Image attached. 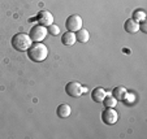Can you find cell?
Returning a JSON list of instances; mask_svg holds the SVG:
<instances>
[{
  "label": "cell",
  "instance_id": "cell-13",
  "mask_svg": "<svg viewBox=\"0 0 147 139\" xmlns=\"http://www.w3.org/2000/svg\"><path fill=\"white\" fill-rule=\"evenodd\" d=\"M76 39H77V42L80 43H86L89 42L90 39V34L86 29H80L78 31H76Z\"/></svg>",
  "mask_w": 147,
  "mask_h": 139
},
{
  "label": "cell",
  "instance_id": "cell-2",
  "mask_svg": "<svg viewBox=\"0 0 147 139\" xmlns=\"http://www.w3.org/2000/svg\"><path fill=\"white\" fill-rule=\"evenodd\" d=\"M12 46L16 51H20V52H24V51H28L29 47L31 46L33 40H31L30 35L26 33H17L12 36Z\"/></svg>",
  "mask_w": 147,
  "mask_h": 139
},
{
  "label": "cell",
  "instance_id": "cell-8",
  "mask_svg": "<svg viewBox=\"0 0 147 139\" xmlns=\"http://www.w3.org/2000/svg\"><path fill=\"white\" fill-rule=\"evenodd\" d=\"M106 95H107V92L103 87H95L91 92V97L95 103H102V101L104 100Z\"/></svg>",
  "mask_w": 147,
  "mask_h": 139
},
{
  "label": "cell",
  "instance_id": "cell-3",
  "mask_svg": "<svg viewBox=\"0 0 147 139\" xmlns=\"http://www.w3.org/2000/svg\"><path fill=\"white\" fill-rule=\"evenodd\" d=\"M47 34H48V31H47V28H46V26L35 25L30 29L29 35H30V38H31L33 42H42V40L47 36Z\"/></svg>",
  "mask_w": 147,
  "mask_h": 139
},
{
  "label": "cell",
  "instance_id": "cell-11",
  "mask_svg": "<svg viewBox=\"0 0 147 139\" xmlns=\"http://www.w3.org/2000/svg\"><path fill=\"white\" fill-rule=\"evenodd\" d=\"M56 113H57V116L60 117V118H67V117H69L70 113H72V108H70V105L67 103L60 104V105L57 107V109H56Z\"/></svg>",
  "mask_w": 147,
  "mask_h": 139
},
{
  "label": "cell",
  "instance_id": "cell-14",
  "mask_svg": "<svg viewBox=\"0 0 147 139\" xmlns=\"http://www.w3.org/2000/svg\"><path fill=\"white\" fill-rule=\"evenodd\" d=\"M102 103L104 104L107 108H113V107H116L117 100L112 96V94H111V95H106V97H104V100H103Z\"/></svg>",
  "mask_w": 147,
  "mask_h": 139
},
{
  "label": "cell",
  "instance_id": "cell-9",
  "mask_svg": "<svg viewBox=\"0 0 147 139\" xmlns=\"http://www.w3.org/2000/svg\"><path fill=\"white\" fill-rule=\"evenodd\" d=\"M124 29H125V31H128L129 34H136L137 31H139V22L134 21L133 18H129L125 21Z\"/></svg>",
  "mask_w": 147,
  "mask_h": 139
},
{
  "label": "cell",
  "instance_id": "cell-4",
  "mask_svg": "<svg viewBox=\"0 0 147 139\" xmlns=\"http://www.w3.org/2000/svg\"><path fill=\"white\" fill-rule=\"evenodd\" d=\"M82 18H81V16H78V14H72V16H69L67 18V21H65V28H67L68 31H72V33H74V31H78L80 29H82Z\"/></svg>",
  "mask_w": 147,
  "mask_h": 139
},
{
  "label": "cell",
  "instance_id": "cell-5",
  "mask_svg": "<svg viewBox=\"0 0 147 139\" xmlns=\"http://www.w3.org/2000/svg\"><path fill=\"white\" fill-rule=\"evenodd\" d=\"M83 91H86V89H83L80 82L72 81V82H68L67 86H65V92L70 97H80L83 94Z\"/></svg>",
  "mask_w": 147,
  "mask_h": 139
},
{
  "label": "cell",
  "instance_id": "cell-7",
  "mask_svg": "<svg viewBox=\"0 0 147 139\" xmlns=\"http://www.w3.org/2000/svg\"><path fill=\"white\" fill-rule=\"evenodd\" d=\"M36 19H38L39 25H43L46 28H48L51 24H53V16L50 11H40L36 16Z\"/></svg>",
  "mask_w": 147,
  "mask_h": 139
},
{
  "label": "cell",
  "instance_id": "cell-16",
  "mask_svg": "<svg viewBox=\"0 0 147 139\" xmlns=\"http://www.w3.org/2000/svg\"><path fill=\"white\" fill-rule=\"evenodd\" d=\"M47 31H48V34H51V35L56 36V35H59V34H60V28H59L56 24H51V25L48 26Z\"/></svg>",
  "mask_w": 147,
  "mask_h": 139
},
{
  "label": "cell",
  "instance_id": "cell-17",
  "mask_svg": "<svg viewBox=\"0 0 147 139\" xmlns=\"http://www.w3.org/2000/svg\"><path fill=\"white\" fill-rule=\"evenodd\" d=\"M139 30L142 33H147V25H146V21H141V25H139Z\"/></svg>",
  "mask_w": 147,
  "mask_h": 139
},
{
  "label": "cell",
  "instance_id": "cell-6",
  "mask_svg": "<svg viewBox=\"0 0 147 139\" xmlns=\"http://www.w3.org/2000/svg\"><path fill=\"white\" fill-rule=\"evenodd\" d=\"M119 120V113L113 108H107L102 112V121L106 125H115Z\"/></svg>",
  "mask_w": 147,
  "mask_h": 139
},
{
  "label": "cell",
  "instance_id": "cell-10",
  "mask_svg": "<svg viewBox=\"0 0 147 139\" xmlns=\"http://www.w3.org/2000/svg\"><path fill=\"white\" fill-rule=\"evenodd\" d=\"M112 96H113L117 101H122L126 99V96H128V91H126L125 87L117 86V87H115L113 91H112Z\"/></svg>",
  "mask_w": 147,
  "mask_h": 139
},
{
  "label": "cell",
  "instance_id": "cell-12",
  "mask_svg": "<svg viewBox=\"0 0 147 139\" xmlns=\"http://www.w3.org/2000/svg\"><path fill=\"white\" fill-rule=\"evenodd\" d=\"M76 42H77L76 34L72 33V31H67V33H64L63 36H61V43L65 46H73Z\"/></svg>",
  "mask_w": 147,
  "mask_h": 139
},
{
  "label": "cell",
  "instance_id": "cell-1",
  "mask_svg": "<svg viewBox=\"0 0 147 139\" xmlns=\"http://www.w3.org/2000/svg\"><path fill=\"white\" fill-rule=\"evenodd\" d=\"M28 56L34 62H43L48 56V48L45 43L34 42L28 50Z\"/></svg>",
  "mask_w": 147,
  "mask_h": 139
},
{
  "label": "cell",
  "instance_id": "cell-15",
  "mask_svg": "<svg viewBox=\"0 0 147 139\" xmlns=\"http://www.w3.org/2000/svg\"><path fill=\"white\" fill-rule=\"evenodd\" d=\"M133 19L137 21V22H141V21H144L146 19V12L143 9H138V11L133 12Z\"/></svg>",
  "mask_w": 147,
  "mask_h": 139
}]
</instances>
